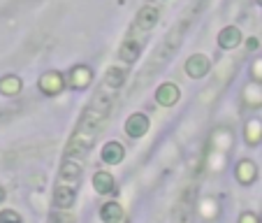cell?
Returning a JSON list of instances; mask_svg holds the SVG:
<instances>
[{"mask_svg":"<svg viewBox=\"0 0 262 223\" xmlns=\"http://www.w3.org/2000/svg\"><path fill=\"white\" fill-rule=\"evenodd\" d=\"M89 82H91V70H89V68L79 65V68L72 70V79H70V84H72L74 89H84Z\"/></svg>","mask_w":262,"mask_h":223,"instance_id":"cell-12","label":"cell"},{"mask_svg":"<svg viewBox=\"0 0 262 223\" xmlns=\"http://www.w3.org/2000/svg\"><path fill=\"white\" fill-rule=\"evenodd\" d=\"M3 200H5V191L0 189V202H3Z\"/></svg>","mask_w":262,"mask_h":223,"instance_id":"cell-21","label":"cell"},{"mask_svg":"<svg viewBox=\"0 0 262 223\" xmlns=\"http://www.w3.org/2000/svg\"><path fill=\"white\" fill-rule=\"evenodd\" d=\"M123 147H121L119 142H107L104 144V149H102V160L104 163H109V165H116V163H121L123 160Z\"/></svg>","mask_w":262,"mask_h":223,"instance_id":"cell-9","label":"cell"},{"mask_svg":"<svg viewBox=\"0 0 262 223\" xmlns=\"http://www.w3.org/2000/svg\"><path fill=\"white\" fill-rule=\"evenodd\" d=\"M0 91L5 95H16L21 91V79L19 77H5V79H0Z\"/></svg>","mask_w":262,"mask_h":223,"instance_id":"cell-15","label":"cell"},{"mask_svg":"<svg viewBox=\"0 0 262 223\" xmlns=\"http://www.w3.org/2000/svg\"><path fill=\"white\" fill-rule=\"evenodd\" d=\"M123 82H125V70H121V68H109L107 77H104V84L112 86V89H119Z\"/></svg>","mask_w":262,"mask_h":223,"instance_id":"cell-14","label":"cell"},{"mask_svg":"<svg viewBox=\"0 0 262 223\" xmlns=\"http://www.w3.org/2000/svg\"><path fill=\"white\" fill-rule=\"evenodd\" d=\"M186 72H188V77H193V79H200V77H204V74L209 72L207 56H202V54L190 56V58L186 60Z\"/></svg>","mask_w":262,"mask_h":223,"instance_id":"cell-2","label":"cell"},{"mask_svg":"<svg viewBox=\"0 0 262 223\" xmlns=\"http://www.w3.org/2000/svg\"><path fill=\"white\" fill-rule=\"evenodd\" d=\"M63 86H65V82H63V77H60L58 72H47L45 77L40 79V89L45 91L47 95L60 93V91H63Z\"/></svg>","mask_w":262,"mask_h":223,"instance_id":"cell-4","label":"cell"},{"mask_svg":"<svg viewBox=\"0 0 262 223\" xmlns=\"http://www.w3.org/2000/svg\"><path fill=\"white\" fill-rule=\"evenodd\" d=\"M49 223H74L70 216H65V214H51Z\"/></svg>","mask_w":262,"mask_h":223,"instance_id":"cell-19","label":"cell"},{"mask_svg":"<svg viewBox=\"0 0 262 223\" xmlns=\"http://www.w3.org/2000/svg\"><path fill=\"white\" fill-rule=\"evenodd\" d=\"M237 179L242 184H251L253 179H255V165H253L251 160H242V163L237 165Z\"/></svg>","mask_w":262,"mask_h":223,"instance_id":"cell-13","label":"cell"},{"mask_svg":"<svg viewBox=\"0 0 262 223\" xmlns=\"http://www.w3.org/2000/svg\"><path fill=\"white\" fill-rule=\"evenodd\" d=\"M257 5H262V0H257Z\"/></svg>","mask_w":262,"mask_h":223,"instance_id":"cell-22","label":"cell"},{"mask_svg":"<svg viewBox=\"0 0 262 223\" xmlns=\"http://www.w3.org/2000/svg\"><path fill=\"white\" fill-rule=\"evenodd\" d=\"M239 223H260L257 221L255 214H242V218H239Z\"/></svg>","mask_w":262,"mask_h":223,"instance_id":"cell-20","label":"cell"},{"mask_svg":"<svg viewBox=\"0 0 262 223\" xmlns=\"http://www.w3.org/2000/svg\"><path fill=\"white\" fill-rule=\"evenodd\" d=\"M0 223H21V216L14 209H3L0 212Z\"/></svg>","mask_w":262,"mask_h":223,"instance_id":"cell-18","label":"cell"},{"mask_svg":"<svg viewBox=\"0 0 262 223\" xmlns=\"http://www.w3.org/2000/svg\"><path fill=\"white\" fill-rule=\"evenodd\" d=\"M148 130V119L144 114H133L128 121H125V133L130 137H142Z\"/></svg>","mask_w":262,"mask_h":223,"instance_id":"cell-5","label":"cell"},{"mask_svg":"<svg viewBox=\"0 0 262 223\" xmlns=\"http://www.w3.org/2000/svg\"><path fill=\"white\" fill-rule=\"evenodd\" d=\"M93 186L98 193H112V191H114V179L107 172H98L93 177Z\"/></svg>","mask_w":262,"mask_h":223,"instance_id":"cell-11","label":"cell"},{"mask_svg":"<svg viewBox=\"0 0 262 223\" xmlns=\"http://www.w3.org/2000/svg\"><path fill=\"white\" fill-rule=\"evenodd\" d=\"M81 174L79 163H72V160H65L63 168H60V177L63 179H77Z\"/></svg>","mask_w":262,"mask_h":223,"instance_id":"cell-16","label":"cell"},{"mask_svg":"<svg viewBox=\"0 0 262 223\" xmlns=\"http://www.w3.org/2000/svg\"><path fill=\"white\" fill-rule=\"evenodd\" d=\"M74 198H77V193H74L72 186H56V191H54V202H56V207H60V209L72 207V205H74Z\"/></svg>","mask_w":262,"mask_h":223,"instance_id":"cell-8","label":"cell"},{"mask_svg":"<svg viewBox=\"0 0 262 223\" xmlns=\"http://www.w3.org/2000/svg\"><path fill=\"white\" fill-rule=\"evenodd\" d=\"M156 100H158L160 105H165V107H172L174 103L179 100V89H177V84H163V86H158V91H156Z\"/></svg>","mask_w":262,"mask_h":223,"instance_id":"cell-6","label":"cell"},{"mask_svg":"<svg viewBox=\"0 0 262 223\" xmlns=\"http://www.w3.org/2000/svg\"><path fill=\"white\" fill-rule=\"evenodd\" d=\"M262 137V126L257 124V121H253V124H248V128H246V139L251 144H255L257 139Z\"/></svg>","mask_w":262,"mask_h":223,"instance_id":"cell-17","label":"cell"},{"mask_svg":"<svg viewBox=\"0 0 262 223\" xmlns=\"http://www.w3.org/2000/svg\"><path fill=\"white\" fill-rule=\"evenodd\" d=\"M100 218H102V223H119L123 218V209L119 202H104L100 209Z\"/></svg>","mask_w":262,"mask_h":223,"instance_id":"cell-10","label":"cell"},{"mask_svg":"<svg viewBox=\"0 0 262 223\" xmlns=\"http://www.w3.org/2000/svg\"><path fill=\"white\" fill-rule=\"evenodd\" d=\"M218 45L223 49H234V47L242 45V30L234 28V26H228V28H223L221 35H218Z\"/></svg>","mask_w":262,"mask_h":223,"instance_id":"cell-3","label":"cell"},{"mask_svg":"<svg viewBox=\"0 0 262 223\" xmlns=\"http://www.w3.org/2000/svg\"><path fill=\"white\" fill-rule=\"evenodd\" d=\"M139 49H142V40H139L137 35H128V40L123 42V45H121V58L123 60H135L139 56Z\"/></svg>","mask_w":262,"mask_h":223,"instance_id":"cell-7","label":"cell"},{"mask_svg":"<svg viewBox=\"0 0 262 223\" xmlns=\"http://www.w3.org/2000/svg\"><path fill=\"white\" fill-rule=\"evenodd\" d=\"M156 24H158V10H156V7H151V5H146V7H142V10H139L135 28L142 30V33H148V30L154 28Z\"/></svg>","mask_w":262,"mask_h":223,"instance_id":"cell-1","label":"cell"}]
</instances>
